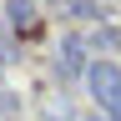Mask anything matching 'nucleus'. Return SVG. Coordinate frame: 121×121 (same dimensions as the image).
<instances>
[{
	"mask_svg": "<svg viewBox=\"0 0 121 121\" xmlns=\"http://www.w3.org/2000/svg\"><path fill=\"white\" fill-rule=\"evenodd\" d=\"M86 86H91V96H96L101 116L121 121V66H116V60H96V66H86Z\"/></svg>",
	"mask_w": 121,
	"mask_h": 121,
	"instance_id": "f257e3e1",
	"label": "nucleus"
},
{
	"mask_svg": "<svg viewBox=\"0 0 121 121\" xmlns=\"http://www.w3.org/2000/svg\"><path fill=\"white\" fill-rule=\"evenodd\" d=\"M5 20L15 35H40V15H35V0H5Z\"/></svg>",
	"mask_w": 121,
	"mask_h": 121,
	"instance_id": "f03ea898",
	"label": "nucleus"
},
{
	"mask_svg": "<svg viewBox=\"0 0 121 121\" xmlns=\"http://www.w3.org/2000/svg\"><path fill=\"white\" fill-rule=\"evenodd\" d=\"M81 56H86V40H81V35H66V40H60V56H56V71L66 76V81H71V76H81V71H86Z\"/></svg>",
	"mask_w": 121,
	"mask_h": 121,
	"instance_id": "7ed1b4c3",
	"label": "nucleus"
},
{
	"mask_svg": "<svg viewBox=\"0 0 121 121\" xmlns=\"http://www.w3.org/2000/svg\"><path fill=\"white\" fill-rule=\"evenodd\" d=\"M60 15H71V20H101V5L96 0H60Z\"/></svg>",
	"mask_w": 121,
	"mask_h": 121,
	"instance_id": "20e7f679",
	"label": "nucleus"
},
{
	"mask_svg": "<svg viewBox=\"0 0 121 121\" xmlns=\"http://www.w3.org/2000/svg\"><path fill=\"white\" fill-rule=\"evenodd\" d=\"M91 121H111V116H91Z\"/></svg>",
	"mask_w": 121,
	"mask_h": 121,
	"instance_id": "39448f33",
	"label": "nucleus"
}]
</instances>
